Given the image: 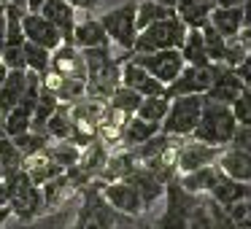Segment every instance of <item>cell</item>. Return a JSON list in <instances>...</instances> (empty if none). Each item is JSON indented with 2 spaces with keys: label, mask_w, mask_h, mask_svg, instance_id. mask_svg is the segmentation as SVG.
I'll use <instances>...</instances> for the list:
<instances>
[{
  "label": "cell",
  "mask_w": 251,
  "mask_h": 229,
  "mask_svg": "<svg viewBox=\"0 0 251 229\" xmlns=\"http://www.w3.org/2000/svg\"><path fill=\"white\" fill-rule=\"evenodd\" d=\"M238 130V121L232 116V108L224 103H216V100H208L205 97V105H202V114H200V121H197L195 132L189 137L195 140H202L208 146H229L232 143V135Z\"/></svg>",
  "instance_id": "6da1fadb"
},
{
  "label": "cell",
  "mask_w": 251,
  "mask_h": 229,
  "mask_svg": "<svg viewBox=\"0 0 251 229\" xmlns=\"http://www.w3.org/2000/svg\"><path fill=\"white\" fill-rule=\"evenodd\" d=\"M6 189H8V210L19 221H33L41 213H46L44 191H41L38 183H33V178L25 170H19L11 178H6Z\"/></svg>",
  "instance_id": "7a4b0ae2"
},
{
  "label": "cell",
  "mask_w": 251,
  "mask_h": 229,
  "mask_svg": "<svg viewBox=\"0 0 251 229\" xmlns=\"http://www.w3.org/2000/svg\"><path fill=\"white\" fill-rule=\"evenodd\" d=\"M103 30L108 33L111 46L122 51V54H132V46H135L138 38V0H130V3H122V6L105 11L103 17H98Z\"/></svg>",
  "instance_id": "3957f363"
},
{
  "label": "cell",
  "mask_w": 251,
  "mask_h": 229,
  "mask_svg": "<svg viewBox=\"0 0 251 229\" xmlns=\"http://www.w3.org/2000/svg\"><path fill=\"white\" fill-rule=\"evenodd\" d=\"M186 33H189V27L178 19V14H173L162 22L143 27L135 38L132 54H151V51H159V49H181Z\"/></svg>",
  "instance_id": "277c9868"
},
{
  "label": "cell",
  "mask_w": 251,
  "mask_h": 229,
  "mask_svg": "<svg viewBox=\"0 0 251 229\" xmlns=\"http://www.w3.org/2000/svg\"><path fill=\"white\" fill-rule=\"evenodd\" d=\"M202 105H205V94L170 97V108L162 121V132L165 135H173V137H189L195 132L197 121H200Z\"/></svg>",
  "instance_id": "5b68a950"
},
{
  "label": "cell",
  "mask_w": 251,
  "mask_h": 229,
  "mask_svg": "<svg viewBox=\"0 0 251 229\" xmlns=\"http://www.w3.org/2000/svg\"><path fill=\"white\" fill-rule=\"evenodd\" d=\"M132 62H138L141 68H146L157 81H162L165 87L173 84L178 78V73L186 68L184 62V54L181 49H159V51H151V54H130Z\"/></svg>",
  "instance_id": "8992f818"
},
{
  "label": "cell",
  "mask_w": 251,
  "mask_h": 229,
  "mask_svg": "<svg viewBox=\"0 0 251 229\" xmlns=\"http://www.w3.org/2000/svg\"><path fill=\"white\" fill-rule=\"evenodd\" d=\"M100 194H103V200L108 202L116 213H122V216H127V218H141L143 210H146L141 191H138L127 178L100 183Z\"/></svg>",
  "instance_id": "52a82bcc"
},
{
  "label": "cell",
  "mask_w": 251,
  "mask_h": 229,
  "mask_svg": "<svg viewBox=\"0 0 251 229\" xmlns=\"http://www.w3.org/2000/svg\"><path fill=\"white\" fill-rule=\"evenodd\" d=\"M219 154H222L219 146H208V143L195 140V137H181L178 148H176V170H178V175L195 173L200 167L216 164Z\"/></svg>",
  "instance_id": "ba28073f"
},
{
  "label": "cell",
  "mask_w": 251,
  "mask_h": 229,
  "mask_svg": "<svg viewBox=\"0 0 251 229\" xmlns=\"http://www.w3.org/2000/svg\"><path fill=\"white\" fill-rule=\"evenodd\" d=\"M213 81V62L211 65H186L178 73L173 84H168V97H181V94H205Z\"/></svg>",
  "instance_id": "9c48e42d"
},
{
  "label": "cell",
  "mask_w": 251,
  "mask_h": 229,
  "mask_svg": "<svg viewBox=\"0 0 251 229\" xmlns=\"http://www.w3.org/2000/svg\"><path fill=\"white\" fill-rule=\"evenodd\" d=\"M243 89H246V84L238 78V73H235L232 68L224 65V62H213V81H211V89L205 92L208 100L232 105V100L238 97Z\"/></svg>",
  "instance_id": "30bf717a"
},
{
  "label": "cell",
  "mask_w": 251,
  "mask_h": 229,
  "mask_svg": "<svg viewBox=\"0 0 251 229\" xmlns=\"http://www.w3.org/2000/svg\"><path fill=\"white\" fill-rule=\"evenodd\" d=\"M22 30H25V41H33V44L44 46V49H49V51H54L57 46H62L60 30H57L41 11H25Z\"/></svg>",
  "instance_id": "8fae6325"
},
{
  "label": "cell",
  "mask_w": 251,
  "mask_h": 229,
  "mask_svg": "<svg viewBox=\"0 0 251 229\" xmlns=\"http://www.w3.org/2000/svg\"><path fill=\"white\" fill-rule=\"evenodd\" d=\"M51 70L62 78H84L87 81V60L84 51L73 44H62L51 51Z\"/></svg>",
  "instance_id": "7c38bea8"
},
{
  "label": "cell",
  "mask_w": 251,
  "mask_h": 229,
  "mask_svg": "<svg viewBox=\"0 0 251 229\" xmlns=\"http://www.w3.org/2000/svg\"><path fill=\"white\" fill-rule=\"evenodd\" d=\"M122 84L130 87V89H135V92L143 94V97L168 94V87H165L162 81H157L146 68H141L138 62H132V60H127L125 65H122Z\"/></svg>",
  "instance_id": "4fadbf2b"
},
{
  "label": "cell",
  "mask_w": 251,
  "mask_h": 229,
  "mask_svg": "<svg viewBox=\"0 0 251 229\" xmlns=\"http://www.w3.org/2000/svg\"><path fill=\"white\" fill-rule=\"evenodd\" d=\"M41 14L60 30L62 44H73V30H76V22H78V11L68 0H46L41 6Z\"/></svg>",
  "instance_id": "5bb4252c"
},
{
  "label": "cell",
  "mask_w": 251,
  "mask_h": 229,
  "mask_svg": "<svg viewBox=\"0 0 251 229\" xmlns=\"http://www.w3.org/2000/svg\"><path fill=\"white\" fill-rule=\"evenodd\" d=\"M216 167L227 178L240 181V183H251V154L249 151H240L235 146H224L216 159Z\"/></svg>",
  "instance_id": "9a60e30c"
},
{
  "label": "cell",
  "mask_w": 251,
  "mask_h": 229,
  "mask_svg": "<svg viewBox=\"0 0 251 229\" xmlns=\"http://www.w3.org/2000/svg\"><path fill=\"white\" fill-rule=\"evenodd\" d=\"M73 46H78L81 51L98 49V46H111V38L98 17H84L76 22V30H73Z\"/></svg>",
  "instance_id": "2e32d148"
},
{
  "label": "cell",
  "mask_w": 251,
  "mask_h": 229,
  "mask_svg": "<svg viewBox=\"0 0 251 229\" xmlns=\"http://www.w3.org/2000/svg\"><path fill=\"white\" fill-rule=\"evenodd\" d=\"M25 173L33 178V183H38V186H44V183H49L51 178H57V175H62L65 170L60 167V164L51 159V154L46 151H38V154H33V157H27L25 159Z\"/></svg>",
  "instance_id": "e0dca14e"
},
{
  "label": "cell",
  "mask_w": 251,
  "mask_h": 229,
  "mask_svg": "<svg viewBox=\"0 0 251 229\" xmlns=\"http://www.w3.org/2000/svg\"><path fill=\"white\" fill-rule=\"evenodd\" d=\"M213 3L211 0H178L176 3V14L189 30H200L211 22Z\"/></svg>",
  "instance_id": "ac0fdd59"
},
{
  "label": "cell",
  "mask_w": 251,
  "mask_h": 229,
  "mask_svg": "<svg viewBox=\"0 0 251 229\" xmlns=\"http://www.w3.org/2000/svg\"><path fill=\"white\" fill-rule=\"evenodd\" d=\"M211 24L224 38H238L243 30V6H213Z\"/></svg>",
  "instance_id": "d6986e66"
},
{
  "label": "cell",
  "mask_w": 251,
  "mask_h": 229,
  "mask_svg": "<svg viewBox=\"0 0 251 229\" xmlns=\"http://www.w3.org/2000/svg\"><path fill=\"white\" fill-rule=\"evenodd\" d=\"M127 181H130V183L135 186L138 191H141L143 205H146V207H151L157 200H162V197H165V183L154 178V175L149 173V170L143 167V164H138V167L132 170L130 175H127Z\"/></svg>",
  "instance_id": "ffe728a7"
},
{
  "label": "cell",
  "mask_w": 251,
  "mask_h": 229,
  "mask_svg": "<svg viewBox=\"0 0 251 229\" xmlns=\"http://www.w3.org/2000/svg\"><path fill=\"white\" fill-rule=\"evenodd\" d=\"M159 130H162L159 124H151V121H143V119H138V116H130V119L125 121V130H122V143H119V146L127 148V151H132V148L143 146L149 137H154Z\"/></svg>",
  "instance_id": "44dd1931"
},
{
  "label": "cell",
  "mask_w": 251,
  "mask_h": 229,
  "mask_svg": "<svg viewBox=\"0 0 251 229\" xmlns=\"http://www.w3.org/2000/svg\"><path fill=\"white\" fill-rule=\"evenodd\" d=\"M25 89H27V70H8L6 81L0 87V114L6 116L25 97Z\"/></svg>",
  "instance_id": "7402d4cb"
},
{
  "label": "cell",
  "mask_w": 251,
  "mask_h": 229,
  "mask_svg": "<svg viewBox=\"0 0 251 229\" xmlns=\"http://www.w3.org/2000/svg\"><path fill=\"white\" fill-rule=\"evenodd\" d=\"M219 175H222V170H219L216 164H208V167H200V170H195V173L178 175V183L184 186L186 191L202 197V194H208V191L213 189V183L219 181Z\"/></svg>",
  "instance_id": "603a6c76"
},
{
  "label": "cell",
  "mask_w": 251,
  "mask_h": 229,
  "mask_svg": "<svg viewBox=\"0 0 251 229\" xmlns=\"http://www.w3.org/2000/svg\"><path fill=\"white\" fill-rule=\"evenodd\" d=\"M41 191H44V207L51 210V207H60L73 191H78V186L73 183V178L68 173H62V175H57V178H51L49 183L41 186Z\"/></svg>",
  "instance_id": "cb8c5ba5"
},
{
  "label": "cell",
  "mask_w": 251,
  "mask_h": 229,
  "mask_svg": "<svg viewBox=\"0 0 251 229\" xmlns=\"http://www.w3.org/2000/svg\"><path fill=\"white\" fill-rule=\"evenodd\" d=\"M46 135H49V140H73V119H71V105L68 103H60V108L49 116Z\"/></svg>",
  "instance_id": "d4e9b609"
},
{
  "label": "cell",
  "mask_w": 251,
  "mask_h": 229,
  "mask_svg": "<svg viewBox=\"0 0 251 229\" xmlns=\"http://www.w3.org/2000/svg\"><path fill=\"white\" fill-rule=\"evenodd\" d=\"M0 167H3V181L25 170V154L17 148L14 137L0 135Z\"/></svg>",
  "instance_id": "484cf974"
},
{
  "label": "cell",
  "mask_w": 251,
  "mask_h": 229,
  "mask_svg": "<svg viewBox=\"0 0 251 229\" xmlns=\"http://www.w3.org/2000/svg\"><path fill=\"white\" fill-rule=\"evenodd\" d=\"M181 54H184V62L186 65H211L208 60V51H205V41H202V33L200 30H189L181 44Z\"/></svg>",
  "instance_id": "4316f807"
},
{
  "label": "cell",
  "mask_w": 251,
  "mask_h": 229,
  "mask_svg": "<svg viewBox=\"0 0 251 229\" xmlns=\"http://www.w3.org/2000/svg\"><path fill=\"white\" fill-rule=\"evenodd\" d=\"M168 108H170V97L168 94H154V97H143L141 105H138V119L143 121H151V124H159L162 127L165 116H168Z\"/></svg>",
  "instance_id": "83f0119b"
},
{
  "label": "cell",
  "mask_w": 251,
  "mask_h": 229,
  "mask_svg": "<svg viewBox=\"0 0 251 229\" xmlns=\"http://www.w3.org/2000/svg\"><path fill=\"white\" fill-rule=\"evenodd\" d=\"M173 14H176V8L162 6V3H157V0H138V30L162 22V19L173 17Z\"/></svg>",
  "instance_id": "f1b7e54d"
},
{
  "label": "cell",
  "mask_w": 251,
  "mask_h": 229,
  "mask_svg": "<svg viewBox=\"0 0 251 229\" xmlns=\"http://www.w3.org/2000/svg\"><path fill=\"white\" fill-rule=\"evenodd\" d=\"M25 11H27L25 6L6 3V46H22L25 44V30H22Z\"/></svg>",
  "instance_id": "f546056e"
},
{
  "label": "cell",
  "mask_w": 251,
  "mask_h": 229,
  "mask_svg": "<svg viewBox=\"0 0 251 229\" xmlns=\"http://www.w3.org/2000/svg\"><path fill=\"white\" fill-rule=\"evenodd\" d=\"M46 151L51 154V159H54L62 170H71L73 164H78V159H81V146H76L73 140H51L49 146H46Z\"/></svg>",
  "instance_id": "4dcf8cb0"
},
{
  "label": "cell",
  "mask_w": 251,
  "mask_h": 229,
  "mask_svg": "<svg viewBox=\"0 0 251 229\" xmlns=\"http://www.w3.org/2000/svg\"><path fill=\"white\" fill-rule=\"evenodd\" d=\"M141 100H143V94H138L135 89H130V87H125V84H122V87L108 97V105L114 111H119V114H125V116H135Z\"/></svg>",
  "instance_id": "1f68e13d"
},
{
  "label": "cell",
  "mask_w": 251,
  "mask_h": 229,
  "mask_svg": "<svg viewBox=\"0 0 251 229\" xmlns=\"http://www.w3.org/2000/svg\"><path fill=\"white\" fill-rule=\"evenodd\" d=\"M25 62H27V70L44 76L51 68V51L38 46V44H33V41H25Z\"/></svg>",
  "instance_id": "d6a6232c"
},
{
  "label": "cell",
  "mask_w": 251,
  "mask_h": 229,
  "mask_svg": "<svg viewBox=\"0 0 251 229\" xmlns=\"http://www.w3.org/2000/svg\"><path fill=\"white\" fill-rule=\"evenodd\" d=\"M202 41H205V51H208V60L211 62H224V54H227V38L213 27L211 22L205 27H200Z\"/></svg>",
  "instance_id": "836d02e7"
},
{
  "label": "cell",
  "mask_w": 251,
  "mask_h": 229,
  "mask_svg": "<svg viewBox=\"0 0 251 229\" xmlns=\"http://www.w3.org/2000/svg\"><path fill=\"white\" fill-rule=\"evenodd\" d=\"M14 143H17V148L25 154V159H27V157H33V154L44 151V148L49 146L51 140H49V135H44V132L27 130V132H22V135L14 137Z\"/></svg>",
  "instance_id": "e575fe53"
},
{
  "label": "cell",
  "mask_w": 251,
  "mask_h": 229,
  "mask_svg": "<svg viewBox=\"0 0 251 229\" xmlns=\"http://www.w3.org/2000/svg\"><path fill=\"white\" fill-rule=\"evenodd\" d=\"M229 108H232V116H235V121H238V127H251V89L246 87L243 92L232 100Z\"/></svg>",
  "instance_id": "d590c367"
},
{
  "label": "cell",
  "mask_w": 251,
  "mask_h": 229,
  "mask_svg": "<svg viewBox=\"0 0 251 229\" xmlns=\"http://www.w3.org/2000/svg\"><path fill=\"white\" fill-rule=\"evenodd\" d=\"M189 229H213V218L208 210V197H200L195 210L189 213Z\"/></svg>",
  "instance_id": "8d00e7d4"
},
{
  "label": "cell",
  "mask_w": 251,
  "mask_h": 229,
  "mask_svg": "<svg viewBox=\"0 0 251 229\" xmlns=\"http://www.w3.org/2000/svg\"><path fill=\"white\" fill-rule=\"evenodd\" d=\"M208 210H211V218H213V229H240L238 224H235V218L229 216L227 207L219 205V202H213L211 197H208Z\"/></svg>",
  "instance_id": "74e56055"
},
{
  "label": "cell",
  "mask_w": 251,
  "mask_h": 229,
  "mask_svg": "<svg viewBox=\"0 0 251 229\" xmlns=\"http://www.w3.org/2000/svg\"><path fill=\"white\" fill-rule=\"evenodd\" d=\"M0 60L6 62L8 70H27V62H25V44L22 46H6Z\"/></svg>",
  "instance_id": "f35d334b"
},
{
  "label": "cell",
  "mask_w": 251,
  "mask_h": 229,
  "mask_svg": "<svg viewBox=\"0 0 251 229\" xmlns=\"http://www.w3.org/2000/svg\"><path fill=\"white\" fill-rule=\"evenodd\" d=\"M227 210H229V216L235 218V224H238L240 229H251V197L249 200L235 202V205H229Z\"/></svg>",
  "instance_id": "ab89813d"
},
{
  "label": "cell",
  "mask_w": 251,
  "mask_h": 229,
  "mask_svg": "<svg viewBox=\"0 0 251 229\" xmlns=\"http://www.w3.org/2000/svg\"><path fill=\"white\" fill-rule=\"evenodd\" d=\"M246 54H249V49H246V44L240 41V35H238V38H227V54H224V65L235 68Z\"/></svg>",
  "instance_id": "60d3db41"
},
{
  "label": "cell",
  "mask_w": 251,
  "mask_h": 229,
  "mask_svg": "<svg viewBox=\"0 0 251 229\" xmlns=\"http://www.w3.org/2000/svg\"><path fill=\"white\" fill-rule=\"evenodd\" d=\"M229 146H235V148H240V151H249L251 154V127H238Z\"/></svg>",
  "instance_id": "b9f144b4"
},
{
  "label": "cell",
  "mask_w": 251,
  "mask_h": 229,
  "mask_svg": "<svg viewBox=\"0 0 251 229\" xmlns=\"http://www.w3.org/2000/svg\"><path fill=\"white\" fill-rule=\"evenodd\" d=\"M232 70H235V73H238V78H240V81H243V84H246V87H249V89H251V54H246V57H243V60H240V62H238V65H235V68H232Z\"/></svg>",
  "instance_id": "7bdbcfd3"
},
{
  "label": "cell",
  "mask_w": 251,
  "mask_h": 229,
  "mask_svg": "<svg viewBox=\"0 0 251 229\" xmlns=\"http://www.w3.org/2000/svg\"><path fill=\"white\" fill-rule=\"evenodd\" d=\"M6 49V3H0V54Z\"/></svg>",
  "instance_id": "ee69618b"
},
{
  "label": "cell",
  "mask_w": 251,
  "mask_h": 229,
  "mask_svg": "<svg viewBox=\"0 0 251 229\" xmlns=\"http://www.w3.org/2000/svg\"><path fill=\"white\" fill-rule=\"evenodd\" d=\"M68 3H71L76 11H92V8L98 6L100 0H68Z\"/></svg>",
  "instance_id": "f6af8a7d"
},
{
  "label": "cell",
  "mask_w": 251,
  "mask_h": 229,
  "mask_svg": "<svg viewBox=\"0 0 251 229\" xmlns=\"http://www.w3.org/2000/svg\"><path fill=\"white\" fill-rule=\"evenodd\" d=\"M240 41L246 44V49H249V54H251V24H246V27L240 30Z\"/></svg>",
  "instance_id": "bcb514c9"
},
{
  "label": "cell",
  "mask_w": 251,
  "mask_h": 229,
  "mask_svg": "<svg viewBox=\"0 0 251 229\" xmlns=\"http://www.w3.org/2000/svg\"><path fill=\"white\" fill-rule=\"evenodd\" d=\"M246 24H251V0H246L243 3V27Z\"/></svg>",
  "instance_id": "7dc6e473"
},
{
  "label": "cell",
  "mask_w": 251,
  "mask_h": 229,
  "mask_svg": "<svg viewBox=\"0 0 251 229\" xmlns=\"http://www.w3.org/2000/svg\"><path fill=\"white\" fill-rule=\"evenodd\" d=\"M213 6H243L246 0H211Z\"/></svg>",
  "instance_id": "c3c4849f"
},
{
  "label": "cell",
  "mask_w": 251,
  "mask_h": 229,
  "mask_svg": "<svg viewBox=\"0 0 251 229\" xmlns=\"http://www.w3.org/2000/svg\"><path fill=\"white\" fill-rule=\"evenodd\" d=\"M44 3H46V0H27V11H41Z\"/></svg>",
  "instance_id": "681fc988"
},
{
  "label": "cell",
  "mask_w": 251,
  "mask_h": 229,
  "mask_svg": "<svg viewBox=\"0 0 251 229\" xmlns=\"http://www.w3.org/2000/svg\"><path fill=\"white\" fill-rule=\"evenodd\" d=\"M6 76H8V68H6V62L0 60V87H3V81H6Z\"/></svg>",
  "instance_id": "f907efd6"
},
{
  "label": "cell",
  "mask_w": 251,
  "mask_h": 229,
  "mask_svg": "<svg viewBox=\"0 0 251 229\" xmlns=\"http://www.w3.org/2000/svg\"><path fill=\"white\" fill-rule=\"evenodd\" d=\"M157 3H162V6H170V8H176V3H178V0H157Z\"/></svg>",
  "instance_id": "816d5d0a"
},
{
  "label": "cell",
  "mask_w": 251,
  "mask_h": 229,
  "mask_svg": "<svg viewBox=\"0 0 251 229\" xmlns=\"http://www.w3.org/2000/svg\"><path fill=\"white\" fill-rule=\"evenodd\" d=\"M6 3H14V6H25V8H27V0H6Z\"/></svg>",
  "instance_id": "f5cc1de1"
},
{
  "label": "cell",
  "mask_w": 251,
  "mask_h": 229,
  "mask_svg": "<svg viewBox=\"0 0 251 229\" xmlns=\"http://www.w3.org/2000/svg\"><path fill=\"white\" fill-rule=\"evenodd\" d=\"M0 135H3V114H0Z\"/></svg>",
  "instance_id": "db71d44e"
},
{
  "label": "cell",
  "mask_w": 251,
  "mask_h": 229,
  "mask_svg": "<svg viewBox=\"0 0 251 229\" xmlns=\"http://www.w3.org/2000/svg\"><path fill=\"white\" fill-rule=\"evenodd\" d=\"M0 181H3V167H0Z\"/></svg>",
  "instance_id": "11a10c76"
},
{
  "label": "cell",
  "mask_w": 251,
  "mask_h": 229,
  "mask_svg": "<svg viewBox=\"0 0 251 229\" xmlns=\"http://www.w3.org/2000/svg\"><path fill=\"white\" fill-rule=\"evenodd\" d=\"M138 229H151V227H138Z\"/></svg>",
  "instance_id": "9f6ffc18"
},
{
  "label": "cell",
  "mask_w": 251,
  "mask_h": 229,
  "mask_svg": "<svg viewBox=\"0 0 251 229\" xmlns=\"http://www.w3.org/2000/svg\"><path fill=\"white\" fill-rule=\"evenodd\" d=\"M0 3H6V0H0Z\"/></svg>",
  "instance_id": "6f0895ef"
}]
</instances>
